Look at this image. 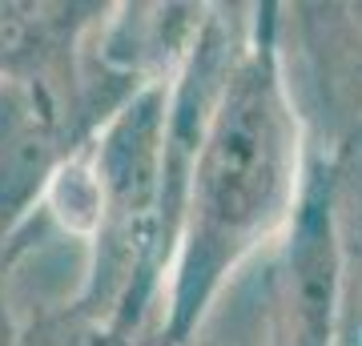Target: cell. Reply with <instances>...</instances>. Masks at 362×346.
<instances>
[{
  "label": "cell",
  "instance_id": "obj_1",
  "mask_svg": "<svg viewBox=\"0 0 362 346\" xmlns=\"http://www.w3.org/2000/svg\"><path fill=\"white\" fill-rule=\"evenodd\" d=\"M246 40L189 169L157 346H185L258 246L286 233L306 181L302 121L286 89L278 4L250 8Z\"/></svg>",
  "mask_w": 362,
  "mask_h": 346
},
{
  "label": "cell",
  "instance_id": "obj_2",
  "mask_svg": "<svg viewBox=\"0 0 362 346\" xmlns=\"http://www.w3.org/2000/svg\"><path fill=\"white\" fill-rule=\"evenodd\" d=\"M169 77L145 81L85 145L93 221L85 278L69 310L117 342H133L161 306L169 258L161 242V133Z\"/></svg>",
  "mask_w": 362,
  "mask_h": 346
},
{
  "label": "cell",
  "instance_id": "obj_3",
  "mask_svg": "<svg viewBox=\"0 0 362 346\" xmlns=\"http://www.w3.org/2000/svg\"><path fill=\"white\" fill-rule=\"evenodd\" d=\"M278 346H342L338 178L310 157L278 270Z\"/></svg>",
  "mask_w": 362,
  "mask_h": 346
}]
</instances>
